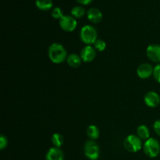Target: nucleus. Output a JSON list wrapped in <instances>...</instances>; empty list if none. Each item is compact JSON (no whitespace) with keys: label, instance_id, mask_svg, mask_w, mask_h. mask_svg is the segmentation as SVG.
I'll use <instances>...</instances> for the list:
<instances>
[{"label":"nucleus","instance_id":"f8f14e48","mask_svg":"<svg viewBox=\"0 0 160 160\" xmlns=\"http://www.w3.org/2000/svg\"><path fill=\"white\" fill-rule=\"evenodd\" d=\"M87 17L92 23H98L102 20V13L97 8H91L87 12Z\"/></svg>","mask_w":160,"mask_h":160},{"label":"nucleus","instance_id":"aec40b11","mask_svg":"<svg viewBox=\"0 0 160 160\" xmlns=\"http://www.w3.org/2000/svg\"><path fill=\"white\" fill-rule=\"evenodd\" d=\"M63 16V12H62L61 8L59 7H55L52 9V17L54 19H59V20H60Z\"/></svg>","mask_w":160,"mask_h":160},{"label":"nucleus","instance_id":"6ab92c4d","mask_svg":"<svg viewBox=\"0 0 160 160\" xmlns=\"http://www.w3.org/2000/svg\"><path fill=\"white\" fill-rule=\"evenodd\" d=\"M94 48L96 51L98 52H103L105 51L106 48V43L105 41H103L102 39H97L95 42V43L93 44Z\"/></svg>","mask_w":160,"mask_h":160},{"label":"nucleus","instance_id":"7ed1b4c3","mask_svg":"<svg viewBox=\"0 0 160 160\" xmlns=\"http://www.w3.org/2000/svg\"><path fill=\"white\" fill-rule=\"evenodd\" d=\"M143 150L148 157L152 159L157 157L160 153L159 142L154 138H150L144 143Z\"/></svg>","mask_w":160,"mask_h":160},{"label":"nucleus","instance_id":"9b49d317","mask_svg":"<svg viewBox=\"0 0 160 160\" xmlns=\"http://www.w3.org/2000/svg\"><path fill=\"white\" fill-rule=\"evenodd\" d=\"M45 160H64V154L60 148L52 147L47 152Z\"/></svg>","mask_w":160,"mask_h":160},{"label":"nucleus","instance_id":"dca6fc26","mask_svg":"<svg viewBox=\"0 0 160 160\" xmlns=\"http://www.w3.org/2000/svg\"><path fill=\"white\" fill-rule=\"evenodd\" d=\"M35 5L40 10L48 11L53 6L52 0H36Z\"/></svg>","mask_w":160,"mask_h":160},{"label":"nucleus","instance_id":"5701e85b","mask_svg":"<svg viewBox=\"0 0 160 160\" xmlns=\"http://www.w3.org/2000/svg\"><path fill=\"white\" fill-rule=\"evenodd\" d=\"M153 129H154L156 134L160 137V119L155 121L154 124H153Z\"/></svg>","mask_w":160,"mask_h":160},{"label":"nucleus","instance_id":"f257e3e1","mask_svg":"<svg viewBox=\"0 0 160 160\" xmlns=\"http://www.w3.org/2000/svg\"><path fill=\"white\" fill-rule=\"evenodd\" d=\"M48 56L50 60L55 64H60L67 60V52L62 45L59 43H52L48 50Z\"/></svg>","mask_w":160,"mask_h":160},{"label":"nucleus","instance_id":"ddd939ff","mask_svg":"<svg viewBox=\"0 0 160 160\" xmlns=\"http://www.w3.org/2000/svg\"><path fill=\"white\" fill-rule=\"evenodd\" d=\"M81 62H82V59H81V56H78V54L72 53V54H70L67 56V62L72 68H78V67H79L81 66Z\"/></svg>","mask_w":160,"mask_h":160},{"label":"nucleus","instance_id":"423d86ee","mask_svg":"<svg viewBox=\"0 0 160 160\" xmlns=\"http://www.w3.org/2000/svg\"><path fill=\"white\" fill-rule=\"evenodd\" d=\"M59 27L62 31L66 32H72L76 29L78 26V22L76 19L72 16L64 15L59 21Z\"/></svg>","mask_w":160,"mask_h":160},{"label":"nucleus","instance_id":"0eeeda50","mask_svg":"<svg viewBox=\"0 0 160 160\" xmlns=\"http://www.w3.org/2000/svg\"><path fill=\"white\" fill-rule=\"evenodd\" d=\"M146 55L152 62L160 63V45L152 44L148 45L146 49Z\"/></svg>","mask_w":160,"mask_h":160},{"label":"nucleus","instance_id":"4be33fe9","mask_svg":"<svg viewBox=\"0 0 160 160\" xmlns=\"http://www.w3.org/2000/svg\"><path fill=\"white\" fill-rule=\"evenodd\" d=\"M8 145V139L3 134H1L0 136V149L3 150L5 149V148L7 147Z\"/></svg>","mask_w":160,"mask_h":160},{"label":"nucleus","instance_id":"9d476101","mask_svg":"<svg viewBox=\"0 0 160 160\" xmlns=\"http://www.w3.org/2000/svg\"><path fill=\"white\" fill-rule=\"evenodd\" d=\"M152 66L148 62L142 63L137 69V74L141 79H148L152 75H153Z\"/></svg>","mask_w":160,"mask_h":160},{"label":"nucleus","instance_id":"2eb2a0df","mask_svg":"<svg viewBox=\"0 0 160 160\" xmlns=\"http://www.w3.org/2000/svg\"><path fill=\"white\" fill-rule=\"evenodd\" d=\"M137 135L142 140H148L150 138V131L146 125H140L137 128Z\"/></svg>","mask_w":160,"mask_h":160},{"label":"nucleus","instance_id":"6e6552de","mask_svg":"<svg viewBox=\"0 0 160 160\" xmlns=\"http://www.w3.org/2000/svg\"><path fill=\"white\" fill-rule=\"evenodd\" d=\"M81 59L84 62H91L95 59L96 56V50L92 45H86L82 48L81 52Z\"/></svg>","mask_w":160,"mask_h":160},{"label":"nucleus","instance_id":"b1692460","mask_svg":"<svg viewBox=\"0 0 160 160\" xmlns=\"http://www.w3.org/2000/svg\"><path fill=\"white\" fill-rule=\"evenodd\" d=\"M78 2H79L80 4L82 5H88L89 4L90 2H92V0H76Z\"/></svg>","mask_w":160,"mask_h":160},{"label":"nucleus","instance_id":"1a4fd4ad","mask_svg":"<svg viewBox=\"0 0 160 160\" xmlns=\"http://www.w3.org/2000/svg\"><path fill=\"white\" fill-rule=\"evenodd\" d=\"M144 101L148 107L156 108L160 104V96L157 92L152 91L145 94Z\"/></svg>","mask_w":160,"mask_h":160},{"label":"nucleus","instance_id":"20e7f679","mask_svg":"<svg viewBox=\"0 0 160 160\" xmlns=\"http://www.w3.org/2000/svg\"><path fill=\"white\" fill-rule=\"evenodd\" d=\"M123 146L127 151L130 152H138L143 148L142 139L135 134H130L125 138Z\"/></svg>","mask_w":160,"mask_h":160},{"label":"nucleus","instance_id":"4468645a","mask_svg":"<svg viewBox=\"0 0 160 160\" xmlns=\"http://www.w3.org/2000/svg\"><path fill=\"white\" fill-rule=\"evenodd\" d=\"M87 135L90 140H97L100 135V131L98 127L94 124L89 125L87 128Z\"/></svg>","mask_w":160,"mask_h":160},{"label":"nucleus","instance_id":"f03ea898","mask_svg":"<svg viewBox=\"0 0 160 160\" xmlns=\"http://www.w3.org/2000/svg\"><path fill=\"white\" fill-rule=\"evenodd\" d=\"M80 37L83 43L86 45H92L98 39V32L92 25H84L81 30Z\"/></svg>","mask_w":160,"mask_h":160},{"label":"nucleus","instance_id":"f3484780","mask_svg":"<svg viewBox=\"0 0 160 160\" xmlns=\"http://www.w3.org/2000/svg\"><path fill=\"white\" fill-rule=\"evenodd\" d=\"M52 143L54 145V147H56V148H60L62 145H63L64 139L63 137L61 134H59V133H55V134H52Z\"/></svg>","mask_w":160,"mask_h":160},{"label":"nucleus","instance_id":"a211bd4d","mask_svg":"<svg viewBox=\"0 0 160 160\" xmlns=\"http://www.w3.org/2000/svg\"><path fill=\"white\" fill-rule=\"evenodd\" d=\"M86 13V10L84 7L80 6H74L71 9V15L74 18H81L84 17Z\"/></svg>","mask_w":160,"mask_h":160},{"label":"nucleus","instance_id":"39448f33","mask_svg":"<svg viewBox=\"0 0 160 160\" xmlns=\"http://www.w3.org/2000/svg\"><path fill=\"white\" fill-rule=\"evenodd\" d=\"M84 152L88 159L97 160L100 155L99 146L95 141H87L84 145Z\"/></svg>","mask_w":160,"mask_h":160},{"label":"nucleus","instance_id":"412c9836","mask_svg":"<svg viewBox=\"0 0 160 160\" xmlns=\"http://www.w3.org/2000/svg\"><path fill=\"white\" fill-rule=\"evenodd\" d=\"M153 77L155 80L160 84V63L157 64L153 70Z\"/></svg>","mask_w":160,"mask_h":160}]
</instances>
